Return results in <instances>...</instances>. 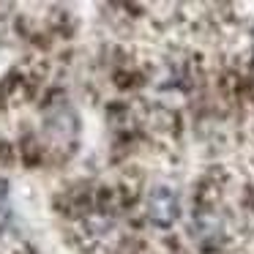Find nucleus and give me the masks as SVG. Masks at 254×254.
Here are the masks:
<instances>
[{"label": "nucleus", "instance_id": "nucleus-1", "mask_svg": "<svg viewBox=\"0 0 254 254\" xmlns=\"http://www.w3.org/2000/svg\"><path fill=\"white\" fill-rule=\"evenodd\" d=\"M148 216L156 227H172L178 219V197L170 186H156L148 197Z\"/></svg>", "mask_w": 254, "mask_h": 254}]
</instances>
